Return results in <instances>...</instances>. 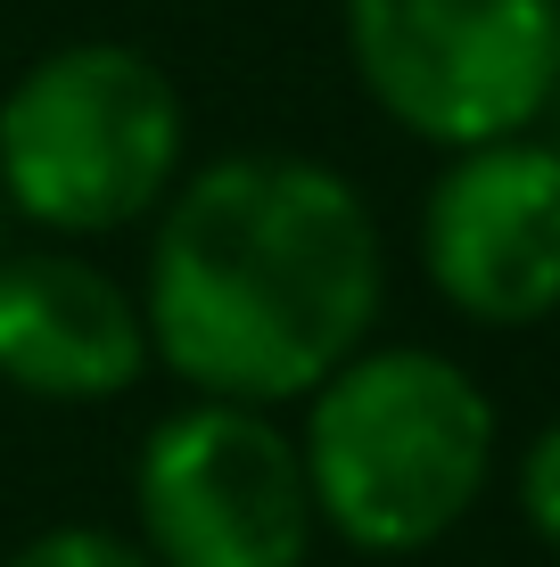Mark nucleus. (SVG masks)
I'll use <instances>...</instances> for the list:
<instances>
[{
	"label": "nucleus",
	"instance_id": "obj_2",
	"mask_svg": "<svg viewBox=\"0 0 560 567\" xmlns=\"http://www.w3.org/2000/svg\"><path fill=\"white\" fill-rule=\"evenodd\" d=\"M305 485L346 551L413 559L478 511L495 477V403L437 346H363L305 395Z\"/></svg>",
	"mask_w": 560,
	"mask_h": 567
},
{
	"label": "nucleus",
	"instance_id": "obj_9",
	"mask_svg": "<svg viewBox=\"0 0 560 567\" xmlns=\"http://www.w3.org/2000/svg\"><path fill=\"white\" fill-rule=\"evenodd\" d=\"M519 511H528V526L560 551V420L536 427L528 461H519Z\"/></svg>",
	"mask_w": 560,
	"mask_h": 567
},
{
	"label": "nucleus",
	"instance_id": "obj_3",
	"mask_svg": "<svg viewBox=\"0 0 560 567\" xmlns=\"http://www.w3.org/2000/svg\"><path fill=\"white\" fill-rule=\"evenodd\" d=\"M190 156L173 74L132 42L42 50L0 100V198L50 239H115L149 223Z\"/></svg>",
	"mask_w": 560,
	"mask_h": 567
},
{
	"label": "nucleus",
	"instance_id": "obj_4",
	"mask_svg": "<svg viewBox=\"0 0 560 567\" xmlns=\"http://www.w3.org/2000/svg\"><path fill=\"white\" fill-rule=\"evenodd\" d=\"M371 107L429 148L536 132L560 91V0H338Z\"/></svg>",
	"mask_w": 560,
	"mask_h": 567
},
{
	"label": "nucleus",
	"instance_id": "obj_1",
	"mask_svg": "<svg viewBox=\"0 0 560 567\" xmlns=\"http://www.w3.org/2000/svg\"><path fill=\"white\" fill-rule=\"evenodd\" d=\"M388 305V239L363 189L322 156L240 148L182 173L157 206L141 321L190 395L305 403L371 346Z\"/></svg>",
	"mask_w": 560,
	"mask_h": 567
},
{
	"label": "nucleus",
	"instance_id": "obj_8",
	"mask_svg": "<svg viewBox=\"0 0 560 567\" xmlns=\"http://www.w3.org/2000/svg\"><path fill=\"white\" fill-rule=\"evenodd\" d=\"M9 567H157L141 551V535H115V526H42L33 543H17Z\"/></svg>",
	"mask_w": 560,
	"mask_h": 567
},
{
	"label": "nucleus",
	"instance_id": "obj_11",
	"mask_svg": "<svg viewBox=\"0 0 560 567\" xmlns=\"http://www.w3.org/2000/svg\"><path fill=\"white\" fill-rule=\"evenodd\" d=\"M552 148H560V91H552Z\"/></svg>",
	"mask_w": 560,
	"mask_h": 567
},
{
	"label": "nucleus",
	"instance_id": "obj_6",
	"mask_svg": "<svg viewBox=\"0 0 560 567\" xmlns=\"http://www.w3.org/2000/svg\"><path fill=\"white\" fill-rule=\"evenodd\" d=\"M420 271L461 321L536 329L560 312V148L536 132L454 148L420 198Z\"/></svg>",
	"mask_w": 560,
	"mask_h": 567
},
{
	"label": "nucleus",
	"instance_id": "obj_5",
	"mask_svg": "<svg viewBox=\"0 0 560 567\" xmlns=\"http://www.w3.org/2000/svg\"><path fill=\"white\" fill-rule=\"evenodd\" d=\"M141 551L157 567H305L322 518L297 436L264 403L190 395L132 461Z\"/></svg>",
	"mask_w": 560,
	"mask_h": 567
},
{
	"label": "nucleus",
	"instance_id": "obj_10",
	"mask_svg": "<svg viewBox=\"0 0 560 567\" xmlns=\"http://www.w3.org/2000/svg\"><path fill=\"white\" fill-rule=\"evenodd\" d=\"M0 256H9V198H0Z\"/></svg>",
	"mask_w": 560,
	"mask_h": 567
},
{
	"label": "nucleus",
	"instance_id": "obj_7",
	"mask_svg": "<svg viewBox=\"0 0 560 567\" xmlns=\"http://www.w3.org/2000/svg\"><path fill=\"white\" fill-rule=\"evenodd\" d=\"M149 321L141 297L83 247H9L0 256V379L42 403H115L141 386Z\"/></svg>",
	"mask_w": 560,
	"mask_h": 567
}]
</instances>
